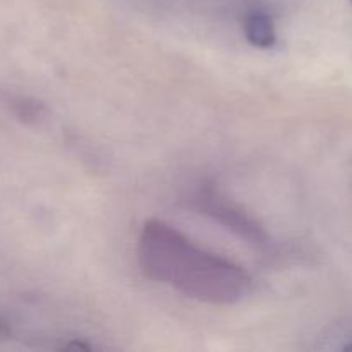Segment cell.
<instances>
[{"label":"cell","instance_id":"cell-1","mask_svg":"<svg viewBox=\"0 0 352 352\" xmlns=\"http://www.w3.org/2000/svg\"><path fill=\"white\" fill-rule=\"evenodd\" d=\"M138 256L144 275L210 305H234L250 294L251 277L232 261L206 253L160 220L144 223Z\"/></svg>","mask_w":352,"mask_h":352},{"label":"cell","instance_id":"cell-3","mask_svg":"<svg viewBox=\"0 0 352 352\" xmlns=\"http://www.w3.org/2000/svg\"><path fill=\"white\" fill-rule=\"evenodd\" d=\"M244 33H246L248 41L256 48L268 50L277 43L275 24L265 12L248 14L246 21H244Z\"/></svg>","mask_w":352,"mask_h":352},{"label":"cell","instance_id":"cell-4","mask_svg":"<svg viewBox=\"0 0 352 352\" xmlns=\"http://www.w3.org/2000/svg\"><path fill=\"white\" fill-rule=\"evenodd\" d=\"M351 2H352V0H351Z\"/></svg>","mask_w":352,"mask_h":352},{"label":"cell","instance_id":"cell-2","mask_svg":"<svg viewBox=\"0 0 352 352\" xmlns=\"http://www.w3.org/2000/svg\"><path fill=\"white\" fill-rule=\"evenodd\" d=\"M203 208H205L206 213L215 217L222 226L232 229L234 232H237L243 239L250 241V243L260 244L267 239L263 230H261L250 217H246L243 212H239V210L234 208V206L227 205V203L219 201V199H215L213 196L203 199Z\"/></svg>","mask_w":352,"mask_h":352}]
</instances>
